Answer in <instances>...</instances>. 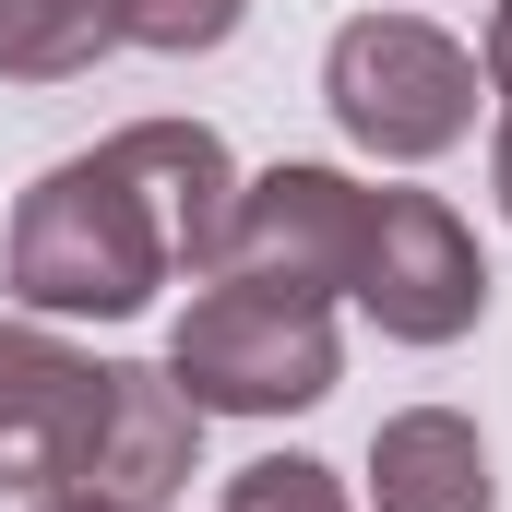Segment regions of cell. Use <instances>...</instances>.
I'll list each match as a JSON object with an SVG mask.
<instances>
[{"instance_id": "obj_1", "label": "cell", "mask_w": 512, "mask_h": 512, "mask_svg": "<svg viewBox=\"0 0 512 512\" xmlns=\"http://www.w3.org/2000/svg\"><path fill=\"white\" fill-rule=\"evenodd\" d=\"M167 227L155 203L131 191V167L96 155H60L24 203H12V298L36 322H131L155 286H167Z\"/></svg>"}, {"instance_id": "obj_2", "label": "cell", "mask_w": 512, "mask_h": 512, "mask_svg": "<svg viewBox=\"0 0 512 512\" xmlns=\"http://www.w3.org/2000/svg\"><path fill=\"white\" fill-rule=\"evenodd\" d=\"M346 370L334 346V298H298V286H251V274H215L179 334H167V382L191 393L203 417H298L322 405Z\"/></svg>"}, {"instance_id": "obj_3", "label": "cell", "mask_w": 512, "mask_h": 512, "mask_svg": "<svg viewBox=\"0 0 512 512\" xmlns=\"http://www.w3.org/2000/svg\"><path fill=\"white\" fill-rule=\"evenodd\" d=\"M322 108H334V131L358 155L429 167V155H453L477 131V60L441 24H417V12H358L322 48Z\"/></svg>"}, {"instance_id": "obj_4", "label": "cell", "mask_w": 512, "mask_h": 512, "mask_svg": "<svg viewBox=\"0 0 512 512\" xmlns=\"http://www.w3.org/2000/svg\"><path fill=\"white\" fill-rule=\"evenodd\" d=\"M346 298L382 322L393 346H453V334H477V310H489L477 227H465L441 191H370V239H358Z\"/></svg>"}, {"instance_id": "obj_5", "label": "cell", "mask_w": 512, "mask_h": 512, "mask_svg": "<svg viewBox=\"0 0 512 512\" xmlns=\"http://www.w3.org/2000/svg\"><path fill=\"white\" fill-rule=\"evenodd\" d=\"M358 239H370V191L346 167H262L239 179V215H227V262L215 274H251V286H298V298H346L358 274Z\"/></svg>"}, {"instance_id": "obj_6", "label": "cell", "mask_w": 512, "mask_h": 512, "mask_svg": "<svg viewBox=\"0 0 512 512\" xmlns=\"http://www.w3.org/2000/svg\"><path fill=\"white\" fill-rule=\"evenodd\" d=\"M203 465V405L167 382V358H108L96 370V417H84V453H72V489L120 512H167Z\"/></svg>"}, {"instance_id": "obj_7", "label": "cell", "mask_w": 512, "mask_h": 512, "mask_svg": "<svg viewBox=\"0 0 512 512\" xmlns=\"http://www.w3.org/2000/svg\"><path fill=\"white\" fill-rule=\"evenodd\" d=\"M84 417H96V358H84V346H60L36 310H24V322H0V489H12V501L72 489Z\"/></svg>"}, {"instance_id": "obj_8", "label": "cell", "mask_w": 512, "mask_h": 512, "mask_svg": "<svg viewBox=\"0 0 512 512\" xmlns=\"http://www.w3.org/2000/svg\"><path fill=\"white\" fill-rule=\"evenodd\" d=\"M108 155L131 167V191L155 203L167 262H179V274H215V262H227V215H239V155H227V131L131 120V131H108Z\"/></svg>"}, {"instance_id": "obj_9", "label": "cell", "mask_w": 512, "mask_h": 512, "mask_svg": "<svg viewBox=\"0 0 512 512\" xmlns=\"http://www.w3.org/2000/svg\"><path fill=\"white\" fill-rule=\"evenodd\" d=\"M370 501H382V512H489L501 477H489L477 417H453V405L382 417V429H370Z\"/></svg>"}, {"instance_id": "obj_10", "label": "cell", "mask_w": 512, "mask_h": 512, "mask_svg": "<svg viewBox=\"0 0 512 512\" xmlns=\"http://www.w3.org/2000/svg\"><path fill=\"white\" fill-rule=\"evenodd\" d=\"M131 48V0H0V84H72Z\"/></svg>"}, {"instance_id": "obj_11", "label": "cell", "mask_w": 512, "mask_h": 512, "mask_svg": "<svg viewBox=\"0 0 512 512\" xmlns=\"http://www.w3.org/2000/svg\"><path fill=\"white\" fill-rule=\"evenodd\" d=\"M227 512H358V501H346V477L322 453H262V465L227 477Z\"/></svg>"}, {"instance_id": "obj_12", "label": "cell", "mask_w": 512, "mask_h": 512, "mask_svg": "<svg viewBox=\"0 0 512 512\" xmlns=\"http://www.w3.org/2000/svg\"><path fill=\"white\" fill-rule=\"evenodd\" d=\"M239 12H251V0H131V48H155V60H203V48L239 36Z\"/></svg>"}, {"instance_id": "obj_13", "label": "cell", "mask_w": 512, "mask_h": 512, "mask_svg": "<svg viewBox=\"0 0 512 512\" xmlns=\"http://www.w3.org/2000/svg\"><path fill=\"white\" fill-rule=\"evenodd\" d=\"M477 72H489V96L512 108V0L489 12V36H477Z\"/></svg>"}, {"instance_id": "obj_14", "label": "cell", "mask_w": 512, "mask_h": 512, "mask_svg": "<svg viewBox=\"0 0 512 512\" xmlns=\"http://www.w3.org/2000/svg\"><path fill=\"white\" fill-rule=\"evenodd\" d=\"M489 191H501V215H512V108H501V131H489Z\"/></svg>"}, {"instance_id": "obj_15", "label": "cell", "mask_w": 512, "mask_h": 512, "mask_svg": "<svg viewBox=\"0 0 512 512\" xmlns=\"http://www.w3.org/2000/svg\"><path fill=\"white\" fill-rule=\"evenodd\" d=\"M36 512H120V501H84V489H48Z\"/></svg>"}]
</instances>
